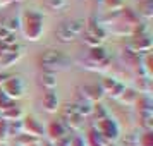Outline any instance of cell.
Here are the masks:
<instances>
[{"label": "cell", "mask_w": 153, "mask_h": 146, "mask_svg": "<svg viewBox=\"0 0 153 146\" xmlns=\"http://www.w3.org/2000/svg\"><path fill=\"white\" fill-rule=\"evenodd\" d=\"M40 62L45 69H53V67H62L67 64V57L59 50H48L45 52L40 59Z\"/></svg>", "instance_id": "obj_2"}, {"label": "cell", "mask_w": 153, "mask_h": 146, "mask_svg": "<svg viewBox=\"0 0 153 146\" xmlns=\"http://www.w3.org/2000/svg\"><path fill=\"white\" fill-rule=\"evenodd\" d=\"M83 29H84L83 21H71V22L62 24V26L59 28L57 36H59V40H62V42H71V40H74L77 35H81Z\"/></svg>", "instance_id": "obj_1"}, {"label": "cell", "mask_w": 153, "mask_h": 146, "mask_svg": "<svg viewBox=\"0 0 153 146\" xmlns=\"http://www.w3.org/2000/svg\"><path fill=\"white\" fill-rule=\"evenodd\" d=\"M47 5L52 7V9H60V7L65 5V0H48V2H47Z\"/></svg>", "instance_id": "obj_7"}, {"label": "cell", "mask_w": 153, "mask_h": 146, "mask_svg": "<svg viewBox=\"0 0 153 146\" xmlns=\"http://www.w3.org/2000/svg\"><path fill=\"white\" fill-rule=\"evenodd\" d=\"M43 84H45L47 88H53V86L57 84L53 74H47V76H43Z\"/></svg>", "instance_id": "obj_6"}, {"label": "cell", "mask_w": 153, "mask_h": 146, "mask_svg": "<svg viewBox=\"0 0 153 146\" xmlns=\"http://www.w3.org/2000/svg\"><path fill=\"white\" fill-rule=\"evenodd\" d=\"M22 129H29V134H42L43 129H42V125H38L36 124V120L35 119H28L24 124H22Z\"/></svg>", "instance_id": "obj_5"}, {"label": "cell", "mask_w": 153, "mask_h": 146, "mask_svg": "<svg viewBox=\"0 0 153 146\" xmlns=\"http://www.w3.org/2000/svg\"><path fill=\"white\" fill-rule=\"evenodd\" d=\"M43 105L48 112H55L57 110V105H59V98L53 91H48L45 96H43Z\"/></svg>", "instance_id": "obj_4"}, {"label": "cell", "mask_w": 153, "mask_h": 146, "mask_svg": "<svg viewBox=\"0 0 153 146\" xmlns=\"http://www.w3.org/2000/svg\"><path fill=\"white\" fill-rule=\"evenodd\" d=\"M4 95L9 98H21L24 93V81L22 77H12L4 81Z\"/></svg>", "instance_id": "obj_3"}]
</instances>
